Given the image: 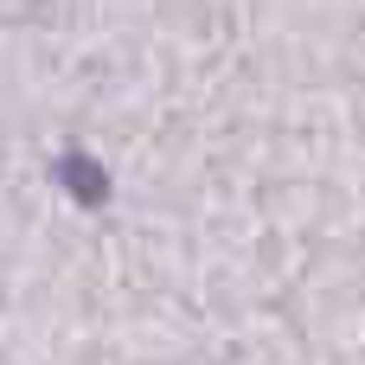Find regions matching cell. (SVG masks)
Here are the masks:
<instances>
[{
  "mask_svg": "<svg viewBox=\"0 0 365 365\" xmlns=\"http://www.w3.org/2000/svg\"><path fill=\"white\" fill-rule=\"evenodd\" d=\"M64 186H71V199H90V205H103V167L96 160H77V154H64Z\"/></svg>",
  "mask_w": 365,
  "mask_h": 365,
  "instance_id": "cell-1",
  "label": "cell"
}]
</instances>
